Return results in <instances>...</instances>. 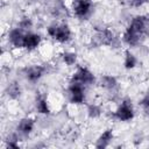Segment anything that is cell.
Segmentation results:
<instances>
[{
	"label": "cell",
	"instance_id": "6da1fadb",
	"mask_svg": "<svg viewBox=\"0 0 149 149\" xmlns=\"http://www.w3.org/2000/svg\"><path fill=\"white\" fill-rule=\"evenodd\" d=\"M147 27H148V21L146 17H143V16L135 17L125 34V41L132 45L139 43L140 37L143 35Z\"/></svg>",
	"mask_w": 149,
	"mask_h": 149
},
{
	"label": "cell",
	"instance_id": "7a4b0ae2",
	"mask_svg": "<svg viewBox=\"0 0 149 149\" xmlns=\"http://www.w3.org/2000/svg\"><path fill=\"white\" fill-rule=\"evenodd\" d=\"M48 31H49V34H50L52 37H55L56 40L62 41V42L66 41V40L70 37V30H69V28H68L66 26L50 27V28L48 29Z\"/></svg>",
	"mask_w": 149,
	"mask_h": 149
},
{
	"label": "cell",
	"instance_id": "3957f363",
	"mask_svg": "<svg viewBox=\"0 0 149 149\" xmlns=\"http://www.w3.org/2000/svg\"><path fill=\"white\" fill-rule=\"evenodd\" d=\"M74 79L77 81H80V83H85V84H90L93 81V74L87 71L86 69H79L78 72L76 73L74 76Z\"/></svg>",
	"mask_w": 149,
	"mask_h": 149
},
{
	"label": "cell",
	"instance_id": "277c9868",
	"mask_svg": "<svg viewBox=\"0 0 149 149\" xmlns=\"http://www.w3.org/2000/svg\"><path fill=\"white\" fill-rule=\"evenodd\" d=\"M116 116L121 120H129L133 118V111L128 102H123V105L118 109Z\"/></svg>",
	"mask_w": 149,
	"mask_h": 149
},
{
	"label": "cell",
	"instance_id": "5b68a950",
	"mask_svg": "<svg viewBox=\"0 0 149 149\" xmlns=\"http://www.w3.org/2000/svg\"><path fill=\"white\" fill-rule=\"evenodd\" d=\"M70 92H71V99L74 102H81L84 99V94H83V90L80 87L79 84L74 83L71 85L70 87Z\"/></svg>",
	"mask_w": 149,
	"mask_h": 149
},
{
	"label": "cell",
	"instance_id": "8992f818",
	"mask_svg": "<svg viewBox=\"0 0 149 149\" xmlns=\"http://www.w3.org/2000/svg\"><path fill=\"white\" fill-rule=\"evenodd\" d=\"M90 1L88 0H78V3L76 5V14L78 16H85L90 10Z\"/></svg>",
	"mask_w": 149,
	"mask_h": 149
},
{
	"label": "cell",
	"instance_id": "52a82bcc",
	"mask_svg": "<svg viewBox=\"0 0 149 149\" xmlns=\"http://www.w3.org/2000/svg\"><path fill=\"white\" fill-rule=\"evenodd\" d=\"M38 42H40V36L34 35V34H29V35H26V36H24L23 47L29 48V49H33V48L37 47Z\"/></svg>",
	"mask_w": 149,
	"mask_h": 149
},
{
	"label": "cell",
	"instance_id": "ba28073f",
	"mask_svg": "<svg viewBox=\"0 0 149 149\" xmlns=\"http://www.w3.org/2000/svg\"><path fill=\"white\" fill-rule=\"evenodd\" d=\"M12 43L16 47H23V40H24V36L21 34V31L19 30H13L10 33V36H9Z\"/></svg>",
	"mask_w": 149,
	"mask_h": 149
},
{
	"label": "cell",
	"instance_id": "9c48e42d",
	"mask_svg": "<svg viewBox=\"0 0 149 149\" xmlns=\"http://www.w3.org/2000/svg\"><path fill=\"white\" fill-rule=\"evenodd\" d=\"M42 71L43 69L41 66H34V68H30L29 71H28V78L30 80H36L41 77L42 74Z\"/></svg>",
	"mask_w": 149,
	"mask_h": 149
},
{
	"label": "cell",
	"instance_id": "30bf717a",
	"mask_svg": "<svg viewBox=\"0 0 149 149\" xmlns=\"http://www.w3.org/2000/svg\"><path fill=\"white\" fill-rule=\"evenodd\" d=\"M111 139H112V132H111V130L105 132V133L101 135V137L99 139V142H98L97 147H98V148H101V147L104 148V147H106Z\"/></svg>",
	"mask_w": 149,
	"mask_h": 149
},
{
	"label": "cell",
	"instance_id": "8fae6325",
	"mask_svg": "<svg viewBox=\"0 0 149 149\" xmlns=\"http://www.w3.org/2000/svg\"><path fill=\"white\" fill-rule=\"evenodd\" d=\"M19 128H20V130H21L22 133L28 134V133L33 129V121L29 120V119H24V120H22V121L20 122Z\"/></svg>",
	"mask_w": 149,
	"mask_h": 149
},
{
	"label": "cell",
	"instance_id": "7c38bea8",
	"mask_svg": "<svg viewBox=\"0 0 149 149\" xmlns=\"http://www.w3.org/2000/svg\"><path fill=\"white\" fill-rule=\"evenodd\" d=\"M135 63H136V61H135V58H134V56L132 55V54H129V52H127V56H126V62H125V65H126V68H133L134 65H135Z\"/></svg>",
	"mask_w": 149,
	"mask_h": 149
},
{
	"label": "cell",
	"instance_id": "4fadbf2b",
	"mask_svg": "<svg viewBox=\"0 0 149 149\" xmlns=\"http://www.w3.org/2000/svg\"><path fill=\"white\" fill-rule=\"evenodd\" d=\"M19 93H20V90H19L17 85H16L15 83H14V84H12V85H10V87L8 88V94H10L12 97H16Z\"/></svg>",
	"mask_w": 149,
	"mask_h": 149
},
{
	"label": "cell",
	"instance_id": "5bb4252c",
	"mask_svg": "<svg viewBox=\"0 0 149 149\" xmlns=\"http://www.w3.org/2000/svg\"><path fill=\"white\" fill-rule=\"evenodd\" d=\"M37 109H38L41 113H48V112H49V109H48L47 104H45L44 100H40V101H38V104H37Z\"/></svg>",
	"mask_w": 149,
	"mask_h": 149
},
{
	"label": "cell",
	"instance_id": "9a60e30c",
	"mask_svg": "<svg viewBox=\"0 0 149 149\" xmlns=\"http://www.w3.org/2000/svg\"><path fill=\"white\" fill-rule=\"evenodd\" d=\"M64 61H65L68 64H72V63H74V61H76V55H74V54H65V55H64Z\"/></svg>",
	"mask_w": 149,
	"mask_h": 149
},
{
	"label": "cell",
	"instance_id": "2e32d148",
	"mask_svg": "<svg viewBox=\"0 0 149 149\" xmlns=\"http://www.w3.org/2000/svg\"><path fill=\"white\" fill-rule=\"evenodd\" d=\"M102 80H104V83H105V84H104L105 86H109V87H112V86L115 85V80H114L112 77H105Z\"/></svg>",
	"mask_w": 149,
	"mask_h": 149
},
{
	"label": "cell",
	"instance_id": "e0dca14e",
	"mask_svg": "<svg viewBox=\"0 0 149 149\" xmlns=\"http://www.w3.org/2000/svg\"><path fill=\"white\" fill-rule=\"evenodd\" d=\"M142 105H143L146 112L149 113V94H147V95L144 97V99L142 100Z\"/></svg>",
	"mask_w": 149,
	"mask_h": 149
},
{
	"label": "cell",
	"instance_id": "ac0fdd59",
	"mask_svg": "<svg viewBox=\"0 0 149 149\" xmlns=\"http://www.w3.org/2000/svg\"><path fill=\"white\" fill-rule=\"evenodd\" d=\"M146 1H148V0H129V3L133 6H140V5L144 3Z\"/></svg>",
	"mask_w": 149,
	"mask_h": 149
}]
</instances>
